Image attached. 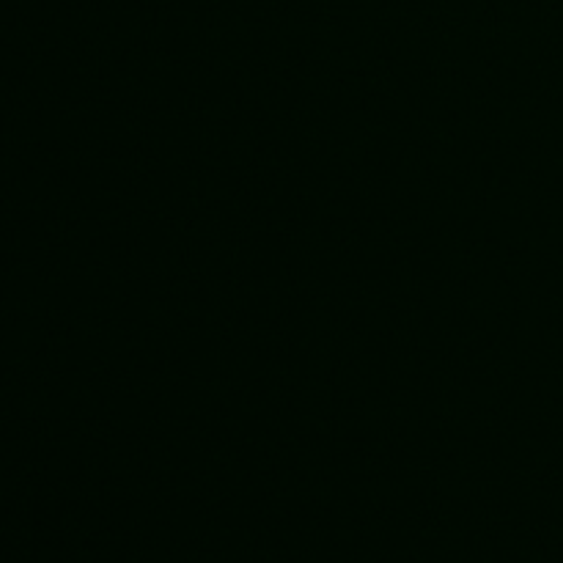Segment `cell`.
<instances>
[]
</instances>
